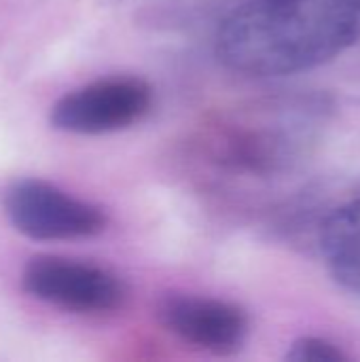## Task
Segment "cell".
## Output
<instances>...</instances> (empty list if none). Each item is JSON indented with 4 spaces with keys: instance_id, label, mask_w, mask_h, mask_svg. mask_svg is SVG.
<instances>
[{
    "instance_id": "cell-6",
    "label": "cell",
    "mask_w": 360,
    "mask_h": 362,
    "mask_svg": "<svg viewBox=\"0 0 360 362\" xmlns=\"http://www.w3.org/2000/svg\"><path fill=\"white\" fill-rule=\"evenodd\" d=\"M320 248L331 276L360 295V199L337 208L325 221Z\"/></svg>"
},
{
    "instance_id": "cell-3",
    "label": "cell",
    "mask_w": 360,
    "mask_h": 362,
    "mask_svg": "<svg viewBox=\"0 0 360 362\" xmlns=\"http://www.w3.org/2000/svg\"><path fill=\"white\" fill-rule=\"evenodd\" d=\"M25 293L76 314H106L123 308L125 284L108 269L62 257H36L21 276Z\"/></svg>"
},
{
    "instance_id": "cell-4",
    "label": "cell",
    "mask_w": 360,
    "mask_h": 362,
    "mask_svg": "<svg viewBox=\"0 0 360 362\" xmlns=\"http://www.w3.org/2000/svg\"><path fill=\"white\" fill-rule=\"evenodd\" d=\"M153 106V89L136 76H110L79 87L51 108V125L70 134H108L142 121Z\"/></svg>"
},
{
    "instance_id": "cell-7",
    "label": "cell",
    "mask_w": 360,
    "mask_h": 362,
    "mask_svg": "<svg viewBox=\"0 0 360 362\" xmlns=\"http://www.w3.org/2000/svg\"><path fill=\"white\" fill-rule=\"evenodd\" d=\"M286 358L299 362H333L344 361L346 356L335 346H331L329 341H323L316 337H306V339H299L291 348Z\"/></svg>"
},
{
    "instance_id": "cell-5",
    "label": "cell",
    "mask_w": 360,
    "mask_h": 362,
    "mask_svg": "<svg viewBox=\"0 0 360 362\" xmlns=\"http://www.w3.org/2000/svg\"><path fill=\"white\" fill-rule=\"evenodd\" d=\"M159 322L185 344L212 354L238 352L248 335V316L242 308L195 295H170L157 305Z\"/></svg>"
},
{
    "instance_id": "cell-2",
    "label": "cell",
    "mask_w": 360,
    "mask_h": 362,
    "mask_svg": "<svg viewBox=\"0 0 360 362\" xmlns=\"http://www.w3.org/2000/svg\"><path fill=\"white\" fill-rule=\"evenodd\" d=\"M2 206L11 225L38 242L93 238L108 225L98 206L76 199L40 178L15 180L4 191Z\"/></svg>"
},
{
    "instance_id": "cell-1",
    "label": "cell",
    "mask_w": 360,
    "mask_h": 362,
    "mask_svg": "<svg viewBox=\"0 0 360 362\" xmlns=\"http://www.w3.org/2000/svg\"><path fill=\"white\" fill-rule=\"evenodd\" d=\"M360 40V0H248L216 32L219 59L240 74L284 76L331 62Z\"/></svg>"
}]
</instances>
